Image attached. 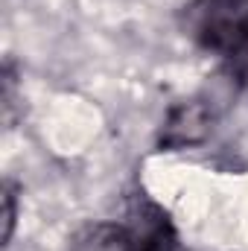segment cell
Returning <instances> with one entry per match:
<instances>
[{
	"instance_id": "cell-1",
	"label": "cell",
	"mask_w": 248,
	"mask_h": 251,
	"mask_svg": "<svg viewBox=\"0 0 248 251\" xmlns=\"http://www.w3.org/2000/svg\"><path fill=\"white\" fill-rule=\"evenodd\" d=\"M181 29L201 50L225 56L248 29V0H193L181 12Z\"/></svg>"
},
{
	"instance_id": "cell-2",
	"label": "cell",
	"mask_w": 248,
	"mask_h": 251,
	"mask_svg": "<svg viewBox=\"0 0 248 251\" xmlns=\"http://www.w3.org/2000/svg\"><path fill=\"white\" fill-rule=\"evenodd\" d=\"M216 123V111L207 100L201 97H193L184 100L178 105L170 108L167 120L161 126V134H158V146L161 149H190V146H198L210 137Z\"/></svg>"
},
{
	"instance_id": "cell-3",
	"label": "cell",
	"mask_w": 248,
	"mask_h": 251,
	"mask_svg": "<svg viewBox=\"0 0 248 251\" xmlns=\"http://www.w3.org/2000/svg\"><path fill=\"white\" fill-rule=\"evenodd\" d=\"M123 228L128 251H175V228L170 222V213L149 199L137 196L131 201Z\"/></svg>"
},
{
	"instance_id": "cell-4",
	"label": "cell",
	"mask_w": 248,
	"mask_h": 251,
	"mask_svg": "<svg viewBox=\"0 0 248 251\" xmlns=\"http://www.w3.org/2000/svg\"><path fill=\"white\" fill-rule=\"evenodd\" d=\"M70 251H128L123 222H99L79 231L70 243Z\"/></svg>"
},
{
	"instance_id": "cell-5",
	"label": "cell",
	"mask_w": 248,
	"mask_h": 251,
	"mask_svg": "<svg viewBox=\"0 0 248 251\" xmlns=\"http://www.w3.org/2000/svg\"><path fill=\"white\" fill-rule=\"evenodd\" d=\"M225 67H228V76L237 88H246L248 91V29L240 35V41L222 56Z\"/></svg>"
},
{
	"instance_id": "cell-6",
	"label": "cell",
	"mask_w": 248,
	"mask_h": 251,
	"mask_svg": "<svg viewBox=\"0 0 248 251\" xmlns=\"http://www.w3.org/2000/svg\"><path fill=\"white\" fill-rule=\"evenodd\" d=\"M15 216H18V207H15V190H12V184H6V190H3V243L12 240Z\"/></svg>"
}]
</instances>
